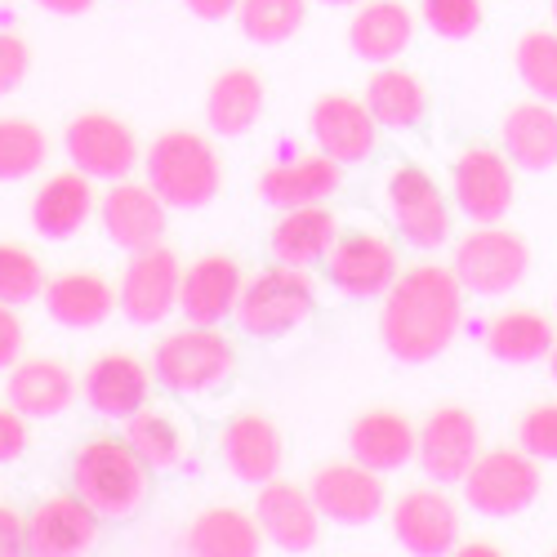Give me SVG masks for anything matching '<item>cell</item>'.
I'll return each mask as SVG.
<instances>
[{
    "label": "cell",
    "mask_w": 557,
    "mask_h": 557,
    "mask_svg": "<svg viewBox=\"0 0 557 557\" xmlns=\"http://www.w3.org/2000/svg\"><path fill=\"white\" fill-rule=\"evenodd\" d=\"M463 326V286L442 263H414L384 290L380 339L401 366L437 361Z\"/></svg>",
    "instance_id": "obj_1"
},
{
    "label": "cell",
    "mask_w": 557,
    "mask_h": 557,
    "mask_svg": "<svg viewBox=\"0 0 557 557\" xmlns=\"http://www.w3.org/2000/svg\"><path fill=\"white\" fill-rule=\"evenodd\" d=\"M72 491L103 522H129L148 504L152 469L125 437H89L72 455Z\"/></svg>",
    "instance_id": "obj_2"
},
{
    "label": "cell",
    "mask_w": 557,
    "mask_h": 557,
    "mask_svg": "<svg viewBox=\"0 0 557 557\" xmlns=\"http://www.w3.org/2000/svg\"><path fill=\"white\" fill-rule=\"evenodd\" d=\"M144 178L170 210H206L223 188V161L197 129H165L152 138Z\"/></svg>",
    "instance_id": "obj_3"
},
{
    "label": "cell",
    "mask_w": 557,
    "mask_h": 557,
    "mask_svg": "<svg viewBox=\"0 0 557 557\" xmlns=\"http://www.w3.org/2000/svg\"><path fill=\"white\" fill-rule=\"evenodd\" d=\"M152 375L178 397H201L237 375V348H232V339L219 326L188 321L183 331L161 335L152 352Z\"/></svg>",
    "instance_id": "obj_4"
},
{
    "label": "cell",
    "mask_w": 557,
    "mask_h": 557,
    "mask_svg": "<svg viewBox=\"0 0 557 557\" xmlns=\"http://www.w3.org/2000/svg\"><path fill=\"white\" fill-rule=\"evenodd\" d=\"M312 312H317V290L308 282V272L272 263V268L255 272L250 282L242 286V299H237L232 321H237V326L246 335H255V339H276V335L299 331Z\"/></svg>",
    "instance_id": "obj_5"
},
{
    "label": "cell",
    "mask_w": 557,
    "mask_h": 557,
    "mask_svg": "<svg viewBox=\"0 0 557 557\" xmlns=\"http://www.w3.org/2000/svg\"><path fill=\"white\" fill-rule=\"evenodd\" d=\"M459 486H463V504H469L473 513L518 518L540 499L544 473H540V459L527 455L522 446H499V450H482Z\"/></svg>",
    "instance_id": "obj_6"
},
{
    "label": "cell",
    "mask_w": 557,
    "mask_h": 557,
    "mask_svg": "<svg viewBox=\"0 0 557 557\" xmlns=\"http://www.w3.org/2000/svg\"><path fill=\"white\" fill-rule=\"evenodd\" d=\"M450 272L459 276L463 290H473L482 299L513 295L531 272V246L499 223H478L469 237L455 246Z\"/></svg>",
    "instance_id": "obj_7"
},
{
    "label": "cell",
    "mask_w": 557,
    "mask_h": 557,
    "mask_svg": "<svg viewBox=\"0 0 557 557\" xmlns=\"http://www.w3.org/2000/svg\"><path fill=\"white\" fill-rule=\"evenodd\" d=\"M384 210L397 237L414 250H442L450 242V201L420 165H397L393 174H384Z\"/></svg>",
    "instance_id": "obj_8"
},
{
    "label": "cell",
    "mask_w": 557,
    "mask_h": 557,
    "mask_svg": "<svg viewBox=\"0 0 557 557\" xmlns=\"http://www.w3.org/2000/svg\"><path fill=\"white\" fill-rule=\"evenodd\" d=\"M63 148H67V161L95 183L129 178V170L138 165V134L116 112H99V108L67 121Z\"/></svg>",
    "instance_id": "obj_9"
},
{
    "label": "cell",
    "mask_w": 557,
    "mask_h": 557,
    "mask_svg": "<svg viewBox=\"0 0 557 557\" xmlns=\"http://www.w3.org/2000/svg\"><path fill=\"white\" fill-rule=\"evenodd\" d=\"M326 276L331 286L348 299H380L401 272L397 246L375 227H357V232H339L331 255H326Z\"/></svg>",
    "instance_id": "obj_10"
},
{
    "label": "cell",
    "mask_w": 557,
    "mask_h": 557,
    "mask_svg": "<svg viewBox=\"0 0 557 557\" xmlns=\"http://www.w3.org/2000/svg\"><path fill=\"white\" fill-rule=\"evenodd\" d=\"M178 282H183V263L170 246H144L125 259L116 304L125 321L134 326H161V321L178 308Z\"/></svg>",
    "instance_id": "obj_11"
},
{
    "label": "cell",
    "mask_w": 557,
    "mask_h": 557,
    "mask_svg": "<svg viewBox=\"0 0 557 557\" xmlns=\"http://www.w3.org/2000/svg\"><path fill=\"white\" fill-rule=\"evenodd\" d=\"M450 197L463 219L499 223L518 197L513 161L504 157V148H463L450 165Z\"/></svg>",
    "instance_id": "obj_12"
},
{
    "label": "cell",
    "mask_w": 557,
    "mask_h": 557,
    "mask_svg": "<svg viewBox=\"0 0 557 557\" xmlns=\"http://www.w3.org/2000/svg\"><path fill=\"white\" fill-rule=\"evenodd\" d=\"M478 455H482V429H478V414L463 406H437L420 429V446H414L424 478H433L437 486L463 482Z\"/></svg>",
    "instance_id": "obj_13"
},
{
    "label": "cell",
    "mask_w": 557,
    "mask_h": 557,
    "mask_svg": "<svg viewBox=\"0 0 557 557\" xmlns=\"http://www.w3.org/2000/svg\"><path fill=\"white\" fill-rule=\"evenodd\" d=\"M308 491H312V504L321 508V518H331L339 527H366L384 513V473L366 469L361 459H339L317 469Z\"/></svg>",
    "instance_id": "obj_14"
},
{
    "label": "cell",
    "mask_w": 557,
    "mask_h": 557,
    "mask_svg": "<svg viewBox=\"0 0 557 557\" xmlns=\"http://www.w3.org/2000/svg\"><path fill=\"white\" fill-rule=\"evenodd\" d=\"M308 134L317 152H326L339 165H361L370 152H375L380 138V121L370 116L366 99L352 95H321L308 108Z\"/></svg>",
    "instance_id": "obj_15"
},
{
    "label": "cell",
    "mask_w": 557,
    "mask_h": 557,
    "mask_svg": "<svg viewBox=\"0 0 557 557\" xmlns=\"http://www.w3.org/2000/svg\"><path fill=\"white\" fill-rule=\"evenodd\" d=\"M393 535L414 557H442L459 548V508L437 486H414L393 504Z\"/></svg>",
    "instance_id": "obj_16"
},
{
    "label": "cell",
    "mask_w": 557,
    "mask_h": 557,
    "mask_svg": "<svg viewBox=\"0 0 557 557\" xmlns=\"http://www.w3.org/2000/svg\"><path fill=\"white\" fill-rule=\"evenodd\" d=\"M255 522H259L263 540L282 553H312L321 544V508L312 504V491L282 482V478L259 486Z\"/></svg>",
    "instance_id": "obj_17"
},
{
    "label": "cell",
    "mask_w": 557,
    "mask_h": 557,
    "mask_svg": "<svg viewBox=\"0 0 557 557\" xmlns=\"http://www.w3.org/2000/svg\"><path fill=\"white\" fill-rule=\"evenodd\" d=\"M103 232H108V242L125 255L134 250H144V246H157L165 237V227H170V206L157 197V188L144 178V183H129V178H116L103 206Z\"/></svg>",
    "instance_id": "obj_18"
},
{
    "label": "cell",
    "mask_w": 557,
    "mask_h": 557,
    "mask_svg": "<svg viewBox=\"0 0 557 557\" xmlns=\"http://www.w3.org/2000/svg\"><path fill=\"white\" fill-rule=\"evenodd\" d=\"M103 518L76 491L50 495L27 513V553L36 557H81L95 548Z\"/></svg>",
    "instance_id": "obj_19"
},
{
    "label": "cell",
    "mask_w": 557,
    "mask_h": 557,
    "mask_svg": "<svg viewBox=\"0 0 557 557\" xmlns=\"http://www.w3.org/2000/svg\"><path fill=\"white\" fill-rule=\"evenodd\" d=\"M246 286V272L232 255H201L197 263L183 268L178 282V312L197 321V326H223L237 312Z\"/></svg>",
    "instance_id": "obj_20"
},
{
    "label": "cell",
    "mask_w": 557,
    "mask_h": 557,
    "mask_svg": "<svg viewBox=\"0 0 557 557\" xmlns=\"http://www.w3.org/2000/svg\"><path fill=\"white\" fill-rule=\"evenodd\" d=\"M148 393H152V370L134 352L95 357V366H89L81 380V397L89 401L95 414H103V420H129L134 410L148 406Z\"/></svg>",
    "instance_id": "obj_21"
},
{
    "label": "cell",
    "mask_w": 557,
    "mask_h": 557,
    "mask_svg": "<svg viewBox=\"0 0 557 557\" xmlns=\"http://www.w3.org/2000/svg\"><path fill=\"white\" fill-rule=\"evenodd\" d=\"M81 380L59 357H18L5 380V401L27 420H59L76 401Z\"/></svg>",
    "instance_id": "obj_22"
},
{
    "label": "cell",
    "mask_w": 557,
    "mask_h": 557,
    "mask_svg": "<svg viewBox=\"0 0 557 557\" xmlns=\"http://www.w3.org/2000/svg\"><path fill=\"white\" fill-rule=\"evenodd\" d=\"M40 304H45V312H50V321H59V326H67V331H95L121 308L116 286L103 272H89V268H72V272L50 276Z\"/></svg>",
    "instance_id": "obj_23"
},
{
    "label": "cell",
    "mask_w": 557,
    "mask_h": 557,
    "mask_svg": "<svg viewBox=\"0 0 557 557\" xmlns=\"http://www.w3.org/2000/svg\"><path fill=\"white\" fill-rule=\"evenodd\" d=\"M344 165L331 161L326 152H312V157H295V161H282V165H268L259 174V201L272 206L276 214L282 210H299V206H321L326 197L339 193V174Z\"/></svg>",
    "instance_id": "obj_24"
},
{
    "label": "cell",
    "mask_w": 557,
    "mask_h": 557,
    "mask_svg": "<svg viewBox=\"0 0 557 557\" xmlns=\"http://www.w3.org/2000/svg\"><path fill=\"white\" fill-rule=\"evenodd\" d=\"M223 463L237 482L263 486L272 478H282V459H286V442L268 414H237L223 429Z\"/></svg>",
    "instance_id": "obj_25"
},
{
    "label": "cell",
    "mask_w": 557,
    "mask_h": 557,
    "mask_svg": "<svg viewBox=\"0 0 557 557\" xmlns=\"http://www.w3.org/2000/svg\"><path fill=\"white\" fill-rule=\"evenodd\" d=\"M95 178L72 170H59L40 183V193L32 197V227L45 242H72L76 232L95 214Z\"/></svg>",
    "instance_id": "obj_26"
},
{
    "label": "cell",
    "mask_w": 557,
    "mask_h": 557,
    "mask_svg": "<svg viewBox=\"0 0 557 557\" xmlns=\"http://www.w3.org/2000/svg\"><path fill=\"white\" fill-rule=\"evenodd\" d=\"M414 446H420V429H414L401 410H388V406L361 410L348 429L352 459H361L366 469H375V473H401L414 459Z\"/></svg>",
    "instance_id": "obj_27"
},
{
    "label": "cell",
    "mask_w": 557,
    "mask_h": 557,
    "mask_svg": "<svg viewBox=\"0 0 557 557\" xmlns=\"http://www.w3.org/2000/svg\"><path fill=\"white\" fill-rule=\"evenodd\" d=\"M414 40V14L401 0H361L348 23V50L361 63H397Z\"/></svg>",
    "instance_id": "obj_28"
},
{
    "label": "cell",
    "mask_w": 557,
    "mask_h": 557,
    "mask_svg": "<svg viewBox=\"0 0 557 557\" xmlns=\"http://www.w3.org/2000/svg\"><path fill=\"white\" fill-rule=\"evenodd\" d=\"M335 237H339V219L326 206H299V210H282V219L272 223L268 250L276 263L308 272L317 263H326Z\"/></svg>",
    "instance_id": "obj_29"
},
{
    "label": "cell",
    "mask_w": 557,
    "mask_h": 557,
    "mask_svg": "<svg viewBox=\"0 0 557 557\" xmlns=\"http://www.w3.org/2000/svg\"><path fill=\"white\" fill-rule=\"evenodd\" d=\"M499 144H504V157L518 170H531V174L553 170L557 165V103L527 99L518 108H508L499 125Z\"/></svg>",
    "instance_id": "obj_30"
},
{
    "label": "cell",
    "mask_w": 557,
    "mask_h": 557,
    "mask_svg": "<svg viewBox=\"0 0 557 557\" xmlns=\"http://www.w3.org/2000/svg\"><path fill=\"white\" fill-rule=\"evenodd\" d=\"M263 116V81L250 67H227L206 95V121L219 138H242Z\"/></svg>",
    "instance_id": "obj_31"
},
{
    "label": "cell",
    "mask_w": 557,
    "mask_h": 557,
    "mask_svg": "<svg viewBox=\"0 0 557 557\" xmlns=\"http://www.w3.org/2000/svg\"><path fill=\"white\" fill-rule=\"evenodd\" d=\"M263 544L268 540L255 513H242V508H206L183 531V548L197 557H255Z\"/></svg>",
    "instance_id": "obj_32"
},
{
    "label": "cell",
    "mask_w": 557,
    "mask_h": 557,
    "mask_svg": "<svg viewBox=\"0 0 557 557\" xmlns=\"http://www.w3.org/2000/svg\"><path fill=\"white\" fill-rule=\"evenodd\" d=\"M557 344L553 321L535 308H508L486 326V352L504 366H531L544 361Z\"/></svg>",
    "instance_id": "obj_33"
},
{
    "label": "cell",
    "mask_w": 557,
    "mask_h": 557,
    "mask_svg": "<svg viewBox=\"0 0 557 557\" xmlns=\"http://www.w3.org/2000/svg\"><path fill=\"white\" fill-rule=\"evenodd\" d=\"M366 108L380 121V129H410L429 112V89L414 72L380 63V72L366 81Z\"/></svg>",
    "instance_id": "obj_34"
},
{
    "label": "cell",
    "mask_w": 557,
    "mask_h": 557,
    "mask_svg": "<svg viewBox=\"0 0 557 557\" xmlns=\"http://www.w3.org/2000/svg\"><path fill=\"white\" fill-rule=\"evenodd\" d=\"M121 437L138 450V459H144L152 473L157 469H183V463H188V429L152 406L121 420Z\"/></svg>",
    "instance_id": "obj_35"
},
{
    "label": "cell",
    "mask_w": 557,
    "mask_h": 557,
    "mask_svg": "<svg viewBox=\"0 0 557 557\" xmlns=\"http://www.w3.org/2000/svg\"><path fill=\"white\" fill-rule=\"evenodd\" d=\"M308 18V0H242L237 5V27L246 40L263 45H286Z\"/></svg>",
    "instance_id": "obj_36"
},
{
    "label": "cell",
    "mask_w": 557,
    "mask_h": 557,
    "mask_svg": "<svg viewBox=\"0 0 557 557\" xmlns=\"http://www.w3.org/2000/svg\"><path fill=\"white\" fill-rule=\"evenodd\" d=\"M45 157H50V138L36 121L23 116H0V183L32 178Z\"/></svg>",
    "instance_id": "obj_37"
},
{
    "label": "cell",
    "mask_w": 557,
    "mask_h": 557,
    "mask_svg": "<svg viewBox=\"0 0 557 557\" xmlns=\"http://www.w3.org/2000/svg\"><path fill=\"white\" fill-rule=\"evenodd\" d=\"M513 67H518V81L531 89V99L557 103V32H544V27L522 32L513 50Z\"/></svg>",
    "instance_id": "obj_38"
},
{
    "label": "cell",
    "mask_w": 557,
    "mask_h": 557,
    "mask_svg": "<svg viewBox=\"0 0 557 557\" xmlns=\"http://www.w3.org/2000/svg\"><path fill=\"white\" fill-rule=\"evenodd\" d=\"M45 282H50V276H45V263L27 246L0 242V304L23 308V304L45 295Z\"/></svg>",
    "instance_id": "obj_39"
},
{
    "label": "cell",
    "mask_w": 557,
    "mask_h": 557,
    "mask_svg": "<svg viewBox=\"0 0 557 557\" xmlns=\"http://www.w3.org/2000/svg\"><path fill=\"white\" fill-rule=\"evenodd\" d=\"M424 27L442 40H469L482 27V0H424Z\"/></svg>",
    "instance_id": "obj_40"
},
{
    "label": "cell",
    "mask_w": 557,
    "mask_h": 557,
    "mask_svg": "<svg viewBox=\"0 0 557 557\" xmlns=\"http://www.w3.org/2000/svg\"><path fill=\"white\" fill-rule=\"evenodd\" d=\"M518 446L540 463H557V401H540L518 420Z\"/></svg>",
    "instance_id": "obj_41"
},
{
    "label": "cell",
    "mask_w": 557,
    "mask_h": 557,
    "mask_svg": "<svg viewBox=\"0 0 557 557\" xmlns=\"http://www.w3.org/2000/svg\"><path fill=\"white\" fill-rule=\"evenodd\" d=\"M32 72V50L18 32H0V99L14 95Z\"/></svg>",
    "instance_id": "obj_42"
},
{
    "label": "cell",
    "mask_w": 557,
    "mask_h": 557,
    "mask_svg": "<svg viewBox=\"0 0 557 557\" xmlns=\"http://www.w3.org/2000/svg\"><path fill=\"white\" fill-rule=\"evenodd\" d=\"M27 450V414H18L10 401L0 406V463H14Z\"/></svg>",
    "instance_id": "obj_43"
},
{
    "label": "cell",
    "mask_w": 557,
    "mask_h": 557,
    "mask_svg": "<svg viewBox=\"0 0 557 557\" xmlns=\"http://www.w3.org/2000/svg\"><path fill=\"white\" fill-rule=\"evenodd\" d=\"M23 357V321L14 304H0V370H10Z\"/></svg>",
    "instance_id": "obj_44"
},
{
    "label": "cell",
    "mask_w": 557,
    "mask_h": 557,
    "mask_svg": "<svg viewBox=\"0 0 557 557\" xmlns=\"http://www.w3.org/2000/svg\"><path fill=\"white\" fill-rule=\"evenodd\" d=\"M10 553H27V518L18 508L0 504V557H10Z\"/></svg>",
    "instance_id": "obj_45"
},
{
    "label": "cell",
    "mask_w": 557,
    "mask_h": 557,
    "mask_svg": "<svg viewBox=\"0 0 557 557\" xmlns=\"http://www.w3.org/2000/svg\"><path fill=\"white\" fill-rule=\"evenodd\" d=\"M197 18H206V23H219V18H227V14H237V5L242 0H183Z\"/></svg>",
    "instance_id": "obj_46"
},
{
    "label": "cell",
    "mask_w": 557,
    "mask_h": 557,
    "mask_svg": "<svg viewBox=\"0 0 557 557\" xmlns=\"http://www.w3.org/2000/svg\"><path fill=\"white\" fill-rule=\"evenodd\" d=\"M40 10H50V14H63V18H81L95 10V0H36Z\"/></svg>",
    "instance_id": "obj_47"
},
{
    "label": "cell",
    "mask_w": 557,
    "mask_h": 557,
    "mask_svg": "<svg viewBox=\"0 0 557 557\" xmlns=\"http://www.w3.org/2000/svg\"><path fill=\"white\" fill-rule=\"evenodd\" d=\"M459 557H499L495 544H459Z\"/></svg>",
    "instance_id": "obj_48"
},
{
    "label": "cell",
    "mask_w": 557,
    "mask_h": 557,
    "mask_svg": "<svg viewBox=\"0 0 557 557\" xmlns=\"http://www.w3.org/2000/svg\"><path fill=\"white\" fill-rule=\"evenodd\" d=\"M548 375L557 380V344H553V352H548Z\"/></svg>",
    "instance_id": "obj_49"
},
{
    "label": "cell",
    "mask_w": 557,
    "mask_h": 557,
    "mask_svg": "<svg viewBox=\"0 0 557 557\" xmlns=\"http://www.w3.org/2000/svg\"><path fill=\"white\" fill-rule=\"evenodd\" d=\"M317 5H361V0H317Z\"/></svg>",
    "instance_id": "obj_50"
},
{
    "label": "cell",
    "mask_w": 557,
    "mask_h": 557,
    "mask_svg": "<svg viewBox=\"0 0 557 557\" xmlns=\"http://www.w3.org/2000/svg\"><path fill=\"white\" fill-rule=\"evenodd\" d=\"M548 10H553V23H557V0H553V5H548Z\"/></svg>",
    "instance_id": "obj_51"
}]
</instances>
